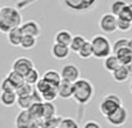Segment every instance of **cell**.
<instances>
[{
    "label": "cell",
    "mask_w": 132,
    "mask_h": 128,
    "mask_svg": "<svg viewBox=\"0 0 132 128\" xmlns=\"http://www.w3.org/2000/svg\"><path fill=\"white\" fill-rule=\"evenodd\" d=\"M22 22V15L16 8L4 6L0 8V32L7 34L13 28L20 27Z\"/></svg>",
    "instance_id": "6da1fadb"
},
{
    "label": "cell",
    "mask_w": 132,
    "mask_h": 128,
    "mask_svg": "<svg viewBox=\"0 0 132 128\" xmlns=\"http://www.w3.org/2000/svg\"><path fill=\"white\" fill-rule=\"evenodd\" d=\"M72 98L77 101L78 104L85 105L91 100L94 96V86L88 79L78 78L76 81L72 83Z\"/></svg>",
    "instance_id": "7a4b0ae2"
},
{
    "label": "cell",
    "mask_w": 132,
    "mask_h": 128,
    "mask_svg": "<svg viewBox=\"0 0 132 128\" xmlns=\"http://www.w3.org/2000/svg\"><path fill=\"white\" fill-rule=\"evenodd\" d=\"M92 47V56L98 59H104L112 52V47L108 37L104 35H96L90 41Z\"/></svg>",
    "instance_id": "3957f363"
},
{
    "label": "cell",
    "mask_w": 132,
    "mask_h": 128,
    "mask_svg": "<svg viewBox=\"0 0 132 128\" xmlns=\"http://www.w3.org/2000/svg\"><path fill=\"white\" fill-rule=\"evenodd\" d=\"M122 105V99L117 96V94L110 93L103 98V100L100 104V111L103 115L106 118L108 115H110L111 113L116 111V109Z\"/></svg>",
    "instance_id": "277c9868"
},
{
    "label": "cell",
    "mask_w": 132,
    "mask_h": 128,
    "mask_svg": "<svg viewBox=\"0 0 132 128\" xmlns=\"http://www.w3.org/2000/svg\"><path fill=\"white\" fill-rule=\"evenodd\" d=\"M40 121L34 119L27 109H21V112L15 118V127L16 128H40Z\"/></svg>",
    "instance_id": "5b68a950"
},
{
    "label": "cell",
    "mask_w": 132,
    "mask_h": 128,
    "mask_svg": "<svg viewBox=\"0 0 132 128\" xmlns=\"http://www.w3.org/2000/svg\"><path fill=\"white\" fill-rule=\"evenodd\" d=\"M127 118H129L127 109L123 105H120L113 113L106 116V120L113 127H120V126L125 125V122L127 121Z\"/></svg>",
    "instance_id": "8992f818"
},
{
    "label": "cell",
    "mask_w": 132,
    "mask_h": 128,
    "mask_svg": "<svg viewBox=\"0 0 132 128\" xmlns=\"http://www.w3.org/2000/svg\"><path fill=\"white\" fill-rule=\"evenodd\" d=\"M100 28L106 34H112L117 30V16L111 13H105L100 19Z\"/></svg>",
    "instance_id": "52a82bcc"
},
{
    "label": "cell",
    "mask_w": 132,
    "mask_h": 128,
    "mask_svg": "<svg viewBox=\"0 0 132 128\" xmlns=\"http://www.w3.org/2000/svg\"><path fill=\"white\" fill-rule=\"evenodd\" d=\"M63 3L69 10L76 12H84L95 5L96 0H63Z\"/></svg>",
    "instance_id": "ba28073f"
},
{
    "label": "cell",
    "mask_w": 132,
    "mask_h": 128,
    "mask_svg": "<svg viewBox=\"0 0 132 128\" xmlns=\"http://www.w3.org/2000/svg\"><path fill=\"white\" fill-rule=\"evenodd\" d=\"M33 68H34V63H33L32 59L22 56V57H19V58H16L14 61L12 70H14V71H16L18 74L22 75V76L25 77L26 75L28 74V71H29L30 69H33Z\"/></svg>",
    "instance_id": "9c48e42d"
},
{
    "label": "cell",
    "mask_w": 132,
    "mask_h": 128,
    "mask_svg": "<svg viewBox=\"0 0 132 128\" xmlns=\"http://www.w3.org/2000/svg\"><path fill=\"white\" fill-rule=\"evenodd\" d=\"M60 75L63 80L74 83V81H76L80 78L81 72H80V69L76 65H74V64H65L64 67L62 68V70H61Z\"/></svg>",
    "instance_id": "30bf717a"
},
{
    "label": "cell",
    "mask_w": 132,
    "mask_h": 128,
    "mask_svg": "<svg viewBox=\"0 0 132 128\" xmlns=\"http://www.w3.org/2000/svg\"><path fill=\"white\" fill-rule=\"evenodd\" d=\"M72 90H74L72 83L62 79L57 86V94L62 99H70L72 98Z\"/></svg>",
    "instance_id": "8fae6325"
},
{
    "label": "cell",
    "mask_w": 132,
    "mask_h": 128,
    "mask_svg": "<svg viewBox=\"0 0 132 128\" xmlns=\"http://www.w3.org/2000/svg\"><path fill=\"white\" fill-rule=\"evenodd\" d=\"M21 30H22L23 35H32L34 37H39L41 34L40 26L37 25L35 21H27V22L22 23L20 26Z\"/></svg>",
    "instance_id": "7c38bea8"
},
{
    "label": "cell",
    "mask_w": 132,
    "mask_h": 128,
    "mask_svg": "<svg viewBox=\"0 0 132 128\" xmlns=\"http://www.w3.org/2000/svg\"><path fill=\"white\" fill-rule=\"evenodd\" d=\"M70 49L69 45L64 44H59V43H54L52 47V55L56 59H64L69 56Z\"/></svg>",
    "instance_id": "4fadbf2b"
},
{
    "label": "cell",
    "mask_w": 132,
    "mask_h": 128,
    "mask_svg": "<svg viewBox=\"0 0 132 128\" xmlns=\"http://www.w3.org/2000/svg\"><path fill=\"white\" fill-rule=\"evenodd\" d=\"M22 36H23V33L20 27L13 28L12 30H10L7 33V41L13 47H20V42Z\"/></svg>",
    "instance_id": "5bb4252c"
},
{
    "label": "cell",
    "mask_w": 132,
    "mask_h": 128,
    "mask_svg": "<svg viewBox=\"0 0 132 128\" xmlns=\"http://www.w3.org/2000/svg\"><path fill=\"white\" fill-rule=\"evenodd\" d=\"M16 99H18V96L15 93V91H10V92L1 91V93H0V103L5 107L14 106L16 104Z\"/></svg>",
    "instance_id": "9a60e30c"
},
{
    "label": "cell",
    "mask_w": 132,
    "mask_h": 128,
    "mask_svg": "<svg viewBox=\"0 0 132 128\" xmlns=\"http://www.w3.org/2000/svg\"><path fill=\"white\" fill-rule=\"evenodd\" d=\"M42 78L54 87H57L59 84H60L61 80H62L61 75L59 74L57 71H55V70H47V71L43 74Z\"/></svg>",
    "instance_id": "2e32d148"
},
{
    "label": "cell",
    "mask_w": 132,
    "mask_h": 128,
    "mask_svg": "<svg viewBox=\"0 0 132 128\" xmlns=\"http://www.w3.org/2000/svg\"><path fill=\"white\" fill-rule=\"evenodd\" d=\"M112 74V78L115 79L117 83H124L129 79L130 74H129V70L125 65H119L116 70L111 72Z\"/></svg>",
    "instance_id": "e0dca14e"
},
{
    "label": "cell",
    "mask_w": 132,
    "mask_h": 128,
    "mask_svg": "<svg viewBox=\"0 0 132 128\" xmlns=\"http://www.w3.org/2000/svg\"><path fill=\"white\" fill-rule=\"evenodd\" d=\"M115 55L117 56L118 61L122 65H127L132 61V50L127 47L119 49L117 52H115Z\"/></svg>",
    "instance_id": "ac0fdd59"
},
{
    "label": "cell",
    "mask_w": 132,
    "mask_h": 128,
    "mask_svg": "<svg viewBox=\"0 0 132 128\" xmlns=\"http://www.w3.org/2000/svg\"><path fill=\"white\" fill-rule=\"evenodd\" d=\"M62 119V116L60 115H54L52 118H46V119H41L39 125L40 128H57L60 125V121Z\"/></svg>",
    "instance_id": "d6986e66"
},
{
    "label": "cell",
    "mask_w": 132,
    "mask_h": 128,
    "mask_svg": "<svg viewBox=\"0 0 132 128\" xmlns=\"http://www.w3.org/2000/svg\"><path fill=\"white\" fill-rule=\"evenodd\" d=\"M55 43H59V44H64V45H69L70 42H71L72 35L70 32L68 30H60L55 34Z\"/></svg>",
    "instance_id": "ffe728a7"
},
{
    "label": "cell",
    "mask_w": 132,
    "mask_h": 128,
    "mask_svg": "<svg viewBox=\"0 0 132 128\" xmlns=\"http://www.w3.org/2000/svg\"><path fill=\"white\" fill-rule=\"evenodd\" d=\"M103 65H104L105 70H108L109 72H112L113 70L117 69L119 65H122V64L119 63V61H118L117 56L113 54V55H109L108 57H105Z\"/></svg>",
    "instance_id": "44dd1931"
},
{
    "label": "cell",
    "mask_w": 132,
    "mask_h": 128,
    "mask_svg": "<svg viewBox=\"0 0 132 128\" xmlns=\"http://www.w3.org/2000/svg\"><path fill=\"white\" fill-rule=\"evenodd\" d=\"M56 115V107L53 101H42V119Z\"/></svg>",
    "instance_id": "7402d4cb"
},
{
    "label": "cell",
    "mask_w": 132,
    "mask_h": 128,
    "mask_svg": "<svg viewBox=\"0 0 132 128\" xmlns=\"http://www.w3.org/2000/svg\"><path fill=\"white\" fill-rule=\"evenodd\" d=\"M27 111L33 118L40 121L41 119H42V101L33 103L32 105L29 106V108H28Z\"/></svg>",
    "instance_id": "603a6c76"
},
{
    "label": "cell",
    "mask_w": 132,
    "mask_h": 128,
    "mask_svg": "<svg viewBox=\"0 0 132 128\" xmlns=\"http://www.w3.org/2000/svg\"><path fill=\"white\" fill-rule=\"evenodd\" d=\"M85 41H87V40H85L82 35H75V36H72L71 42H70V44H69L70 51L77 54L78 50H80L81 48H82V45L85 43Z\"/></svg>",
    "instance_id": "cb8c5ba5"
},
{
    "label": "cell",
    "mask_w": 132,
    "mask_h": 128,
    "mask_svg": "<svg viewBox=\"0 0 132 128\" xmlns=\"http://www.w3.org/2000/svg\"><path fill=\"white\" fill-rule=\"evenodd\" d=\"M36 45V37L32 36V35H23L20 42V48L25 50H29Z\"/></svg>",
    "instance_id": "d4e9b609"
},
{
    "label": "cell",
    "mask_w": 132,
    "mask_h": 128,
    "mask_svg": "<svg viewBox=\"0 0 132 128\" xmlns=\"http://www.w3.org/2000/svg\"><path fill=\"white\" fill-rule=\"evenodd\" d=\"M33 90H34L33 85H30V84L25 81V83H22L21 85H19V86L15 89V93H16L18 97H27V96L32 94Z\"/></svg>",
    "instance_id": "484cf974"
},
{
    "label": "cell",
    "mask_w": 132,
    "mask_h": 128,
    "mask_svg": "<svg viewBox=\"0 0 132 128\" xmlns=\"http://www.w3.org/2000/svg\"><path fill=\"white\" fill-rule=\"evenodd\" d=\"M77 55L83 59H88L90 57H92V47H91V43L89 41H85V43L82 45L80 50H78Z\"/></svg>",
    "instance_id": "4316f807"
},
{
    "label": "cell",
    "mask_w": 132,
    "mask_h": 128,
    "mask_svg": "<svg viewBox=\"0 0 132 128\" xmlns=\"http://www.w3.org/2000/svg\"><path fill=\"white\" fill-rule=\"evenodd\" d=\"M6 77H7V78L13 83V85L15 86V89H16L19 85H21L22 83H25V77H23L22 75L18 74V72L14 71V70H12V71H11Z\"/></svg>",
    "instance_id": "83f0119b"
},
{
    "label": "cell",
    "mask_w": 132,
    "mask_h": 128,
    "mask_svg": "<svg viewBox=\"0 0 132 128\" xmlns=\"http://www.w3.org/2000/svg\"><path fill=\"white\" fill-rule=\"evenodd\" d=\"M39 79H40V74H39V71H37L35 68L30 69L29 71H28V74L25 76V81L30 84V85H35Z\"/></svg>",
    "instance_id": "f1b7e54d"
},
{
    "label": "cell",
    "mask_w": 132,
    "mask_h": 128,
    "mask_svg": "<svg viewBox=\"0 0 132 128\" xmlns=\"http://www.w3.org/2000/svg\"><path fill=\"white\" fill-rule=\"evenodd\" d=\"M33 103H34V100H33L32 94L27 97H18V99H16V105L21 109H28Z\"/></svg>",
    "instance_id": "f546056e"
},
{
    "label": "cell",
    "mask_w": 132,
    "mask_h": 128,
    "mask_svg": "<svg viewBox=\"0 0 132 128\" xmlns=\"http://www.w3.org/2000/svg\"><path fill=\"white\" fill-rule=\"evenodd\" d=\"M127 4L125 3L124 0H116V1H113V3L111 4V6H110V11H111V14L116 15V16H118V14H119L120 12H122V10L126 6Z\"/></svg>",
    "instance_id": "4dcf8cb0"
},
{
    "label": "cell",
    "mask_w": 132,
    "mask_h": 128,
    "mask_svg": "<svg viewBox=\"0 0 132 128\" xmlns=\"http://www.w3.org/2000/svg\"><path fill=\"white\" fill-rule=\"evenodd\" d=\"M41 97H42V100L43 101H54L55 99L59 97L57 94V87H54L52 86L48 91H46L45 93L41 94Z\"/></svg>",
    "instance_id": "1f68e13d"
},
{
    "label": "cell",
    "mask_w": 132,
    "mask_h": 128,
    "mask_svg": "<svg viewBox=\"0 0 132 128\" xmlns=\"http://www.w3.org/2000/svg\"><path fill=\"white\" fill-rule=\"evenodd\" d=\"M57 128H80V126L72 118H62Z\"/></svg>",
    "instance_id": "d6a6232c"
},
{
    "label": "cell",
    "mask_w": 132,
    "mask_h": 128,
    "mask_svg": "<svg viewBox=\"0 0 132 128\" xmlns=\"http://www.w3.org/2000/svg\"><path fill=\"white\" fill-rule=\"evenodd\" d=\"M50 87H52V85H50L49 83H47V81H46L43 78H40L39 80H37V83L35 84V90H36V91L39 92L40 94L45 93V92L48 91Z\"/></svg>",
    "instance_id": "836d02e7"
},
{
    "label": "cell",
    "mask_w": 132,
    "mask_h": 128,
    "mask_svg": "<svg viewBox=\"0 0 132 128\" xmlns=\"http://www.w3.org/2000/svg\"><path fill=\"white\" fill-rule=\"evenodd\" d=\"M127 44H129V39H126V37L118 39L117 41L113 43V47H112V51H113V54H115V52H117L118 50L122 49V48H126Z\"/></svg>",
    "instance_id": "e575fe53"
},
{
    "label": "cell",
    "mask_w": 132,
    "mask_h": 128,
    "mask_svg": "<svg viewBox=\"0 0 132 128\" xmlns=\"http://www.w3.org/2000/svg\"><path fill=\"white\" fill-rule=\"evenodd\" d=\"M0 90H1V91H6V92L15 91V86L13 85V83L7 77H5V78L1 80V83H0Z\"/></svg>",
    "instance_id": "d590c367"
},
{
    "label": "cell",
    "mask_w": 132,
    "mask_h": 128,
    "mask_svg": "<svg viewBox=\"0 0 132 128\" xmlns=\"http://www.w3.org/2000/svg\"><path fill=\"white\" fill-rule=\"evenodd\" d=\"M118 19H122V20H125V21H129V22H132V13L130 11L129 6H125L124 8L122 10V12L118 14Z\"/></svg>",
    "instance_id": "8d00e7d4"
},
{
    "label": "cell",
    "mask_w": 132,
    "mask_h": 128,
    "mask_svg": "<svg viewBox=\"0 0 132 128\" xmlns=\"http://www.w3.org/2000/svg\"><path fill=\"white\" fill-rule=\"evenodd\" d=\"M131 26H132V22H129V21H125V20L118 19L117 17V29L118 30H120V32H129Z\"/></svg>",
    "instance_id": "74e56055"
},
{
    "label": "cell",
    "mask_w": 132,
    "mask_h": 128,
    "mask_svg": "<svg viewBox=\"0 0 132 128\" xmlns=\"http://www.w3.org/2000/svg\"><path fill=\"white\" fill-rule=\"evenodd\" d=\"M83 128H102V127H101V125L98 122H96V121H88V122H85V125L83 126Z\"/></svg>",
    "instance_id": "f35d334b"
},
{
    "label": "cell",
    "mask_w": 132,
    "mask_h": 128,
    "mask_svg": "<svg viewBox=\"0 0 132 128\" xmlns=\"http://www.w3.org/2000/svg\"><path fill=\"white\" fill-rule=\"evenodd\" d=\"M125 67L127 68V70H129V74H130V76H132V61L130 62L127 65H125Z\"/></svg>",
    "instance_id": "ab89813d"
},
{
    "label": "cell",
    "mask_w": 132,
    "mask_h": 128,
    "mask_svg": "<svg viewBox=\"0 0 132 128\" xmlns=\"http://www.w3.org/2000/svg\"><path fill=\"white\" fill-rule=\"evenodd\" d=\"M127 48L132 50V39H129V44H127Z\"/></svg>",
    "instance_id": "60d3db41"
},
{
    "label": "cell",
    "mask_w": 132,
    "mask_h": 128,
    "mask_svg": "<svg viewBox=\"0 0 132 128\" xmlns=\"http://www.w3.org/2000/svg\"><path fill=\"white\" fill-rule=\"evenodd\" d=\"M127 6H129L130 11H131V13H132V4H127Z\"/></svg>",
    "instance_id": "b9f144b4"
},
{
    "label": "cell",
    "mask_w": 132,
    "mask_h": 128,
    "mask_svg": "<svg viewBox=\"0 0 132 128\" xmlns=\"http://www.w3.org/2000/svg\"><path fill=\"white\" fill-rule=\"evenodd\" d=\"M130 91H131V93H132V81H131V84H130Z\"/></svg>",
    "instance_id": "7bdbcfd3"
}]
</instances>
